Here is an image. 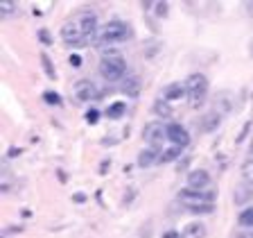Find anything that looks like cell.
<instances>
[{"label":"cell","mask_w":253,"mask_h":238,"mask_svg":"<svg viewBox=\"0 0 253 238\" xmlns=\"http://www.w3.org/2000/svg\"><path fill=\"white\" fill-rule=\"evenodd\" d=\"M251 53H253V46H251Z\"/></svg>","instance_id":"cell-33"},{"label":"cell","mask_w":253,"mask_h":238,"mask_svg":"<svg viewBox=\"0 0 253 238\" xmlns=\"http://www.w3.org/2000/svg\"><path fill=\"white\" fill-rule=\"evenodd\" d=\"M127 111V105L124 102H113L111 107H109V118H113V120H118V118H122V113Z\"/></svg>","instance_id":"cell-19"},{"label":"cell","mask_w":253,"mask_h":238,"mask_svg":"<svg viewBox=\"0 0 253 238\" xmlns=\"http://www.w3.org/2000/svg\"><path fill=\"white\" fill-rule=\"evenodd\" d=\"M124 71H127V64H124V57L118 53H109L100 61V75L106 82H118L120 78H124Z\"/></svg>","instance_id":"cell-1"},{"label":"cell","mask_w":253,"mask_h":238,"mask_svg":"<svg viewBox=\"0 0 253 238\" xmlns=\"http://www.w3.org/2000/svg\"><path fill=\"white\" fill-rule=\"evenodd\" d=\"M43 100H46V102H50V105H57V107H59V105H61V98H59V93H54V91H46V93H43Z\"/></svg>","instance_id":"cell-23"},{"label":"cell","mask_w":253,"mask_h":238,"mask_svg":"<svg viewBox=\"0 0 253 238\" xmlns=\"http://www.w3.org/2000/svg\"><path fill=\"white\" fill-rule=\"evenodd\" d=\"M131 36V27L124 21H111L104 25L102 30V41L106 43H122Z\"/></svg>","instance_id":"cell-3"},{"label":"cell","mask_w":253,"mask_h":238,"mask_svg":"<svg viewBox=\"0 0 253 238\" xmlns=\"http://www.w3.org/2000/svg\"><path fill=\"white\" fill-rule=\"evenodd\" d=\"M70 64L75 66V68H77V66H82V57H79V54H72V57H70Z\"/></svg>","instance_id":"cell-29"},{"label":"cell","mask_w":253,"mask_h":238,"mask_svg":"<svg viewBox=\"0 0 253 238\" xmlns=\"http://www.w3.org/2000/svg\"><path fill=\"white\" fill-rule=\"evenodd\" d=\"M16 155H21V150H18V148H9V157H16Z\"/></svg>","instance_id":"cell-31"},{"label":"cell","mask_w":253,"mask_h":238,"mask_svg":"<svg viewBox=\"0 0 253 238\" xmlns=\"http://www.w3.org/2000/svg\"><path fill=\"white\" fill-rule=\"evenodd\" d=\"M154 113L167 118V116H172V107L167 105V100H156V102H154Z\"/></svg>","instance_id":"cell-17"},{"label":"cell","mask_w":253,"mask_h":238,"mask_svg":"<svg viewBox=\"0 0 253 238\" xmlns=\"http://www.w3.org/2000/svg\"><path fill=\"white\" fill-rule=\"evenodd\" d=\"M215 195L212 193H204V190H194V188H183L179 190V202H183L185 207H190L192 211H199L204 207H212Z\"/></svg>","instance_id":"cell-2"},{"label":"cell","mask_w":253,"mask_h":238,"mask_svg":"<svg viewBox=\"0 0 253 238\" xmlns=\"http://www.w3.org/2000/svg\"><path fill=\"white\" fill-rule=\"evenodd\" d=\"M163 238H183V234L181 232H165Z\"/></svg>","instance_id":"cell-28"},{"label":"cell","mask_w":253,"mask_h":238,"mask_svg":"<svg viewBox=\"0 0 253 238\" xmlns=\"http://www.w3.org/2000/svg\"><path fill=\"white\" fill-rule=\"evenodd\" d=\"M249 130H251V123H244V127H242V132H240V136H237V143H242L244 138H247Z\"/></svg>","instance_id":"cell-26"},{"label":"cell","mask_w":253,"mask_h":238,"mask_svg":"<svg viewBox=\"0 0 253 238\" xmlns=\"http://www.w3.org/2000/svg\"><path fill=\"white\" fill-rule=\"evenodd\" d=\"M142 136H145V141H147L152 148H159V145H163L165 138H167V127H163V123H159V120H154V123L145 125Z\"/></svg>","instance_id":"cell-5"},{"label":"cell","mask_w":253,"mask_h":238,"mask_svg":"<svg viewBox=\"0 0 253 238\" xmlns=\"http://www.w3.org/2000/svg\"><path fill=\"white\" fill-rule=\"evenodd\" d=\"M167 138H170L177 148H188V143H190V134L185 132V127L179 125V123L167 125Z\"/></svg>","instance_id":"cell-7"},{"label":"cell","mask_w":253,"mask_h":238,"mask_svg":"<svg viewBox=\"0 0 253 238\" xmlns=\"http://www.w3.org/2000/svg\"><path fill=\"white\" fill-rule=\"evenodd\" d=\"M251 159H253V141H251Z\"/></svg>","instance_id":"cell-32"},{"label":"cell","mask_w":253,"mask_h":238,"mask_svg":"<svg viewBox=\"0 0 253 238\" xmlns=\"http://www.w3.org/2000/svg\"><path fill=\"white\" fill-rule=\"evenodd\" d=\"M219 123H222V118H219L217 111L204 113V116H201V120H199V125H201V130H204V132H215L219 127Z\"/></svg>","instance_id":"cell-11"},{"label":"cell","mask_w":253,"mask_h":238,"mask_svg":"<svg viewBox=\"0 0 253 238\" xmlns=\"http://www.w3.org/2000/svg\"><path fill=\"white\" fill-rule=\"evenodd\" d=\"M41 66H43V71H46L47 79H54V78H57V71H54V66H52V59H50L46 53H41Z\"/></svg>","instance_id":"cell-18"},{"label":"cell","mask_w":253,"mask_h":238,"mask_svg":"<svg viewBox=\"0 0 253 238\" xmlns=\"http://www.w3.org/2000/svg\"><path fill=\"white\" fill-rule=\"evenodd\" d=\"M181 152H183V148H177V145H172V148H167V150H163V152H161L159 161H161V163H170V161L179 159V157H181Z\"/></svg>","instance_id":"cell-15"},{"label":"cell","mask_w":253,"mask_h":238,"mask_svg":"<svg viewBox=\"0 0 253 238\" xmlns=\"http://www.w3.org/2000/svg\"><path fill=\"white\" fill-rule=\"evenodd\" d=\"M208 184H210V175H208L204 168H197V170H192V173L188 175V188L204 190Z\"/></svg>","instance_id":"cell-8"},{"label":"cell","mask_w":253,"mask_h":238,"mask_svg":"<svg viewBox=\"0 0 253 238\" xmlns=\"http://www.w3.org/2000/svg\"><path fill=\"white\" fill-rule=\"evenodd\" d=\"M12 12H16V2H14V0H0V14H2V16H9Z\"/></svg>","instance_id":"cell-21"},{"label":"cell","mask_w":253,"mask_h":238,"mask_svg":"<svg viewBox=\"0 0 253 238\" xmlns=\"http://www.w3.org/2000/svg\"><path fill=\"white\" fill-rule=\"evenodd\" d=\"M86 120H89L91 125H95V123L100 120V111H95V109H91V111L86 113Z\"/></svg>","instance_id":"cell-25"},{"label":"cell","mask_w":253,"mask_h":238,"mask_svg":"<svg viewBox=\"0 0 253 238\" xmlns=\"http://www.w3.org/2000/svg\"><path fill=\"white\" fill-rule=\"evenodd\" d=\"M124 93L131 95V98H138V93H140V82H138V78H127V82H124Z\"/></svg>","instance_id":"cell-16"},{"label":"cell","mask_w":253,"mask_h":238,"mask_svg":"<svg viewBox=\"0 0 253 238\" xmlns=\"http://www.w3.org/2000/svg\"><path fill=\"white\" fill-rule=\"evenodd\" d=\"M185 89H188V93L194 98V102L204 100L208 93V78L201 75V73H194V75L188 78V82H185Z\"/></svg>","instance_id":"cell-4"},{"label":"cell","mask_w":253,"mask_h":238,"mask_svg":"<svg viewBox=\"0 0 253 238\" xmlns=\"http://www.w3.org/2000/svg\"><path fill=\"white\" fill-rule=\"evenodd\" d=\"M240 225L242 227H251L253 229V207L251 209H244L240 213Z\"/></svg>","instance_id":"cell-20"},{"label":"cell","mask_w":253,"mask_h":238,"mask_svg":"<svg viewBox=\"0 0 253 238\" xmlns=\"http://www.w3.org/2000/svg\"><path fill=\"white\" fill-rule=\"evenodd\" d=\"M61 36H64V41H68V43H77V46L84 43V34H82V30H79L77 21L66 23L64 27H61Z\"/></svg>","instance_id":"cell-9"},{"label":"cell","mask_w":253,"mask_h":238,"mask_svg":"<svg viewBox=\"0 0 253 238\" xmlns=\"http://www.w3.org/2000/svg\"><path fill=\"white\" fill-rule=\"evenodd\" d=\"M161 155H156V148H149V150H142L138 155V166L140 168H152L156 161H159Z\"/></svg>","instance_id":"cell-14"},{"label":"cell","mask_w":253,"mask_h":238,"mask_svg":"<svg viewBox=\"0 0 253 238\" xmlns=\"http://www.w3.org/2000/svg\"><path fill=\"white\" fill-rule=\"evenodd\" d=\"M77 25H79V30H82L84 39H93L95 27H97V18H95V14L86 12V14H82V16H79Z\"/></svg>","instance_id":"cell-10"},{"label":"cell","mask_w":253,"mask_h":238,"mask_svg":"<svg viewBox=\"0 0 253 238\" xmlns=\"http://www.w3.org/2000/svg\"><path fill=\"white\" fill-rule=\"evenodd\" d=\"M72 91H75L77 100H82V102H89V100H93V98H100L97 86H95L91 79H79V82H75Z\"/></svg>","instance_id":"cell-6"},{"label":"cell","mask_w":253,"mask_h":238,"mask_svg":"<svg viewBox=\"0 0 253 238\" xmlns=\"http://www.w3.org/2000/svg\"><path fill=\"white\" fill-rule=\"evenodd\" d=\"M206 236H208V229L204 222H190L183 229V238H206Z\"/></svg>","instance_id":"cell-12"},{"label":"cell","mask_w":253,"mask_h":238,"mask_svg":"<svg viewBox=\"0 0 253 238\" xmlns=\"http://www.w3.org/2000/svg\"><path fill=\"white\" fill-rule=\"evenodd\" d=\"M39 39H41V43H46V46L52 43V36H50V32L47 30H39Z\"/></svg>","instance_id":"cell-24"},{"label":"cell","mask_w":253,"mask_h":238,"mask_svg":"<svg viewBox=\"0 0 253 238\" xmlns=\"http://www.w3.org/2000/svg\"><path fill=\"white\" fill-rule=\"evenodd\" d=\"M242 175H244L247 182H251V184H253V159H249L247 163L242 166Z\"/></svg>","instance_id":"cell-22"},{"label":"cell","mask_w":253,"mask_h":238,"mask_svg":"<svg viewBox=\"0 0 253 238\" xmlns=\"http://www.w3.org/2000/svg\"><path fill=\"white\" fill-rule=\"evenodd\" d=\"M72 200H75V202H86V195H82V193H77V195H72Z\"/></svg>","instance_id":"cell-30"},{"label":"cell","mask_w":253,"mask_h":238,"mask_svg":"<svg viewBox=\"0 0 253 238\" xmlns=\"http://www.w3.org/2000/svg\"><path fill=\"white\" fill-rule=\"evenodd\" d=\"M188 93V89H185V84H181V82H177V84H170L167 89H165V93H163V100H181L183 95Z\"/></svg>","instance_id":"cell-13"},{"label":"cell","mask_w":253,"mask_h":238,"mask_svg":"<svg viewBox=\"0 0 253 238\" xmlns=\"http://www.w3.org/2000/svg\"><path fill=\"white\" fill-rule=\"evenodd\" d=\"M156 14H159V16H165V14H167V2H159V7H156Z\"/></svg>","instance_id":"cell-27"}]
</instances>
